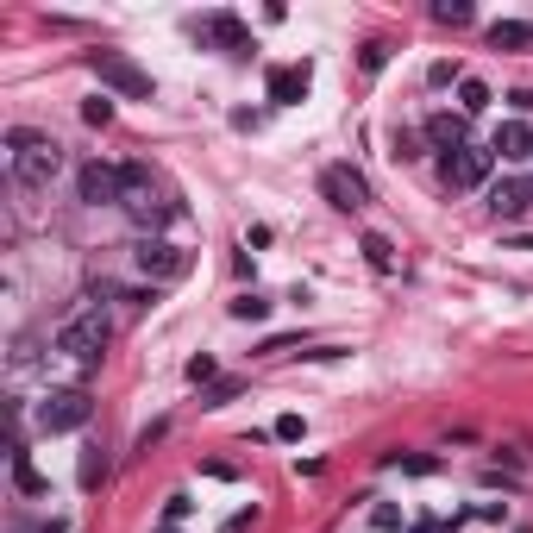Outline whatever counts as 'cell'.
<instances>
[{
	"label": "cell",
	"mask_w": 533,
	"mask_h": 533,
	"mask_svg": "<svg viewBox=\"0 0 533 533\" xmlns=\"http://www.w3.org/2000/svg\"><path fill=\"white\" fill-rule=\"evenodd\" d=\"M63 170V145L51 132H32V126H13L7 132V176L19 189H51Z\"/></svg>",
	"instance_id": "cell-1"
},
{
	"label": "cell",
	"mask_w": 533,
	"mask_h": 533,
	"mask_svg": "<svg viewBox=\"0 0 533 533\" xmlns=\"http://www.w3.org/2000/svg\"><path fill=\"white\" fill-rule=\"evenodd\" d=\"M107 339H113V327H107L101 301H88V308H76V314L57 327V352L76 358V364H95V358L107 352Z\"/></svg>",
	"instance_id": "cell-2"
},
{
	"label": "cell",
	"mask_w": 533,
	"mask_h": 533,
	"mask_svg": "<svg viewBox=\"0 0 533 533\" xmlns=\"http://www.w3.org/2000/svg\"><path fill=\"white\" fill-rule=\"evenodd\" d=\"M88 69H95L113 95H126V101H151V95H157V82H151L126 51H88Z\"/></svg>",
	"instance_id": "cell-3"
},
{
	"label": "cell",
	"mask_w": 533,
	"mask_h": 533,
	"mask_svg": "<svg viewBox=\"0 0 533 533\" xmlns=\"http://www.w3.org/2000/svg\"><path fill=\"white\" fill-rule=\"evenodd\" d=\"M95 421V396L88 389H51V396L38 402V427L44 433H76Z\"/></svg>",
	"instance_id": "cell-4"
},
{
	"label": "cell",
	"mask_w": 533,
	"mask_h": 533,
	"mask_svg": "<svg viewBox=\"0 0 533 533\" xmlns=\"http://www.w3.org/2000/svg\"><path fill=\"white\" fill-rule=\"evenodd\" d=\"M132 258H138V270L151 276V289H157V283H182V276H189V264H195L189 251L170 245V239H138Z\"/></svg>",
	"instance_id": "cell-5"
},
{
	"label": "cell",
	"mask_w": 533,
	"mask_h": 533,
	"mask_svg": "<svg viewBox=\"0 0 533 533\" xmlns=\"http://www.w3.org/2000/svg\"><path fill=\"white\" fill-rule=\"evenodd\" d=\"M320 195H327L339 214H358V207H370V182L352 164H327L320 170Z\"/></svg>",
	"instance_id": "cell-6"
},
{
	"label": "cell",
	"mask_w": 533,
	"mask_h": 533,
	"mask_svg": "<svg viewBox=\"0 0 533 533\" xmlns=\"http://www.w3.org/2000/svg\"><path fill=\"white\" fill-rule=\"evenodd\" d=\"M490 170H496V151L490 145H465V151H452L446 157V189H483V182H490Z\"/></svg>",
	"instance_id": "cell-7"
},
{
	"label": "cell",
	"mask_w": 533,
	"mask_h": 533,
	"mask_svg": "<svg viewBox=\"0 0 533 533\" xmlns=\"http://www.w3.org/2000/svg\"><path fill=\"white\" fill-rule=\"evenodd\" d=\"M76 195L88 201V207H107V201H120V164H82L76 170Z\"/></svg>",
	"instance_id": "cell-8"
},
{
	"label": "cell",
	"mask_w": 533,
	"mask_h": 533,
	"mask_svg": "<svg viewBox=\"0 0 533 533\" xmlns=\"http://www.w3.org/2000/svg\"><path fill=\"white\" fill-rule=\"evenodd\" d=\"M308 82H314V69H308V63H276L270 76H264V95H270L276 107H295L301 95H308Z\"/></svg>",
	"instance_id": "cell-9"
},
{
	"label": "cell",
	"mask_w": 533,
	"mask_h": 533,
	"mask_svg": "<svg viewBox=\"0 0 533 533\" xmlns=\"http://www.w3.org/2000/svg\"><path fill=\"white\" fill-rule=\"evenodd\" d=\"M195 38L201 44H220V51H251V32L239 26L233 13H207L201 26H195Z\"/></svg>",
	"instance_id": "cell-10"
},
{
	"label": "cell",
	"mask_w": 533,
	"mask_h": 533,
	"mask_svg": "<svg viewBox=\"0 0 533 533\" xmlns=\"http://www.w3.org/2000/svg\"><path fill=\"white\" fill-rule=\"evenodd\" d=\"M533 207V182H496L490 189V214H502V220H521Z\"/></svg>",
	"instance_id": "cell-11"
},
{
	"label": "cell",
	"mask_w": 533,
	"mask_h": 533,
	"mask_svg": "<svg viewBox=\"0 0 533 533\" xmlns=\"http://www.w3.org/2000/svg\"><path fill=\"white\" fill-rule=\"evenodd\" d=\"M427 138H433V151H465V113H433L427 120Z\"/></svg>",
	"instance_id": "cell-12"
},
{
	"label": "cell",
	"mask_w": 533,
	"mask_h": 533,
	"mask_svg": "<svg viewBox=\"0 0 533 533\" xmlns=\"http://www.w3.org/2000/svg\"><path fill=\"white\" fill-rule=\"evenodd\" d=\"M490 151H496V157H515V164H521V157H533V126H527V120H502V132H496Z\"/></svg>",
	"instance_id": "cell-13"
},
{
	"label": "cell",
	"mask_w": 533,
	"mask_h": 533,
	"mask_svg": "<svg viewBox=\"0 0 533 533\" xmlns=\"http://www.w3.org/2000/svg\"><path fill=\"white\" fill-rule=\"evenodd\" d=\"M527 44H533L527 19H496V26H490V51H527Z\"/></svg>",
	"instance_id": "cell-14"
},
{
	"label": "cell",
	"mask_w": 533,
	"mask_h": 533,
	"mask_svg": "<svg viewBox=\"0 0 533 533\" xmlns=\"http://www.w3.org/2000/svg\"><path fill=\"white\" fill-rule=\"evenodd\" d=\"M383 465H389V471H408V477H433L439 458H433V452H389Z\"/></svg>",
	"instance_id": "cell-15"
},
{
	"label": "cell",
	"mask_w": 533,
	"mask_h": 533,
	"mask_svg": "<svg viewBox=\"0 0 533 533\" xmlns=\"http://www.w3.org/2000/svg\"><path fill=\"white\" fill-rule=\"evenodd\" d=\"M76 477H82V490H101V477H107V446H82Z\"/></svg>",
	"instance_id": "cell-16"
},
{
	"label": "cell",
	"mask_w": 533,
	"mask_h": 533,
	"mask_svg": "<svg viewBox=\"0 0 533 533\" xmlns=\"http://www.w3.org/2000/svg\"><path fill=\"white\" fill-rule=\"evenodd\" d=\"M483 107H490V82L465 76V82H458V113H465V120H471V113H483Z\"/></svg>",
	"instance_id": "cell-17"
},
{
	"label": "cell",
	"mask_w": 533,
	"mask_h": 533,
	"mask_svg": "<svg viewBox=\"0 0 533 533\" xmlns=\"http://www.w3.org/2000/svg\"><path fill=\"white\" fill-rule=\"evenodd\" d=\"M358 251H364V264H370V270H383V276H389V270H396V245H389L383 233H370V239H364Z\"/></svg>",
	"instance_id": "cell-18"
},
{
	"label": "cell",
	"mask_w": 533,
	"mask_h": 533,
	"mask_svg": "<svg viewBox=\"0 0 533 533\" xmlns=\"http://www.w3.org/2000/svg\"><path fill=\"white\" fill-rule=\"evenodd\" d=\"M477 7L471 0H433V26H471Z\"/></svg>",
	"instance_id": "cell-19"
},
{
	"label": "cell",
	"mask_w": 533,
	"mask_h": 533,
	"mask_svg": "<svg viewBox=\"0 0 533 533\" xmlns=\"http://www.w3.org/2000/svg\"><path fill=\"white\" fill-rule=\"evenodd\" d=\"M13 483H19V490H26V496H44V490H51V483L38 477V465H32L26 452H13Z\"/></svg>",
	"instance_id": "cell-20"
},
{
	"label": "cell",
	"mask_w": 533,
	"mask_h": 533,
	"mask_svg": "<svg viewBox=\"0 0 533 533\" xmlns=\"http://www.w3.org/2000/svg\"><path fill=\"white\" fill-rule=\"evenodd\" d=\"M370 527H377V533H402V508L396 502H377V508H370Z\"/></svg>",
	"instance_id": "cell-21"
},
{
	"label": "cell",
	"mask_w": 533,
	"mask_h": 533,
	"mask_svg": "<svg viewBox=\"0 0 533 533\" xmlns=\"http://www.w3.org/2000/svg\"><path fill=\"white\" fill-rule=\"evenodd\" d=\"M264 314H270L264 295H239V301H233V320H264Z\"/></svg>",
	"instance_id": "cell-22"
},
{
	"label": "cell",
	"mask_w": 533,
	"mask_h": 533,
	"mask_svg": "<svg viewBox=\"0 0 533 533\" xmlns=\"http://www.w3.org/2000/svg\"><path fill=\"white\" fill-rule=\"evenodd\" d=\"M383 63H389V44H364V51H358V69H364V76H377Z\"/></svg>",
	"instance_id": "cell-23"
},
{
	"label": "cell",
	"mask_w": 533,
	"mask_h": 533,
	"mask_svg": "<svg viewBox=\"0 0 533 533\" xmlns=\"http://www.w3.org/2000/svg\"><path fill=\"white\" fill-rule=\"evenodd\" d=\"M82 120H88V126H107V120H113V101H107V95L82 101Z\"/></svg>",
	"instance_id": "cell-24"
},
{
	"label": "cell",
	"mask_w": 533,
	"mask_h": 533,
	"mask_svg": "<svg viewBox=\"0 0 533 533\" xmlns=\"http://www.w3.org/2000/svg\"><path fill=\"white\" fill-rule=\"evenodd\" d=\"M239 389H245V383H214V389H207V396H201V408H226V402L239 396Z\"/></svg>",
	"instance_id": "cell-25"
},
{
	"label": "cell",
	"mask_w": 533,
	"mask_h": 533,
	"mask_svg": "<svg viewBox=\"0 0 533 533\" xmlns=\"http://www.w3.org/2000/svg\"><path fill=\"white\" fill-rule=\"evenodd\" d=\"M189 508H195V502H189V496H182V490H176V496L164 502V527H176V521H189Z\"/></svg>",
	"instance_id": "cell-26"
},
{
	"label": "cell",
	"mask_w": 533,
	"mask_h": 533,
	"mask_svg": "<svg viewBox=\"0 0 533 533\" xmlns=\"http://www.w3.org/2000/svg\"><path fill=\"white\" fill-rule=\"evenodd\" d=\"M189 383H214V358H207V352L189 358Z\"/></svg>",
	"instance_id": "cell-27"
},
{
	"label": "cell",
	"mask_w": 533,
	"mask_h": 533,
	"mask_svg": "<svg viewBox=\"0 0 533 533\" xmlns=\"http://www.w3.org/2000/svg\"><path fill=\"white\" fill-rule=\"evenodd\" d=\"M427 76H433L439 88H446V82H465V76H458V63H433V69H427Z\"/></svg>",
	"instance_id": "cell-28"
},
{
	"label": "cell",
	"mask_w": 533,
	"mask_h": 533,
	"mask_svg": "<svg viewBox=\"0 0 533 533\" xmlns=\"http://www.w3.org/2000/svg\"><path fill=\"white\" fill-rule=\"evenodd\" d=\"M276 439H301V414H283V421H276Z\"/></svg>",
	"instance_id": "cell-29"
},
{
	"label": "cell",
	"mask_w": 533,
	"mask_h": 533,
	"mask_svg": "<svg viewBox=\"0 0 533 533\" xmlns=\"http://www.w3.org/2000/svg\"><path fill=\"white\" fill-rule=\"evenodd\" d=\"M515 101V113H533V88H521V95H508Z\"/></svg>",
	"instance_id": "cell-30"
},
{
	"label": "cell",
	"mask_w": 533,
	"mask_h": 533,
	"mask_svg": "<svg viewBox=\"0 0 533 533\" xmlns=\"http://www.w3.org/2000/svg\"><path fill=\"white\" fill-rule=\"evenodd\" d=\"M414 533H439V527H433V521H421V527H414Z\"/></svg>",
	"instance_id": "cell-31"
},
{
	"label": "cell",
	"mask_w": 533,
	"mask_h": 533,
	"mask_svg": "<svg viewBox=\"0 0 533 533\" xmlns=\"http://www.w3.org/2000/svg\"><path fill=\"white\" fill-rule=\"evenodd\" d=\"M157 533H182V527H157Z\"/></svg>",
	"instance_id": "cell-32"
}]
</instances>
